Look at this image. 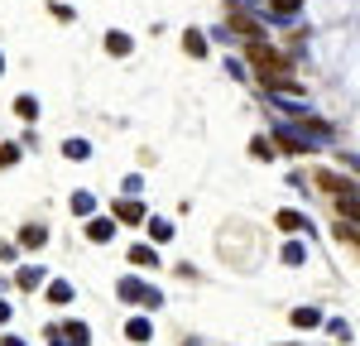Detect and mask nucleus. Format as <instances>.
Here are the masks:
<instances>
[{
    "mask_svg": "<svg viewBox=\"0 0 360 346\" xmlns=\"http://www.w3.org/2000/svg\"><path fill=\"white\" fill-rule=\"evenodd\" d=\"M120 298H125V303H159V293L149 284H139V279H125V284H120Z\"/></svg>",
    "mask_w": 360,
    "mask_h": 346,
    "instance_id": "obj_1",
    "label": "nucleus"
},
{
    "mask_svg": "<svg viewBox=\"0 0 360 346\" xmlns=\"http://www.w3.org/2000/svg\"><path fill=\"white\" fill-rule=\"evenodd\" d=\"M317 188H322V193H341V198H351V183L336 178V173H317Z\"/></svg>",
    "mask_w": 360,
    "mask_h": 346,
    "instance_id": "obj_2",
    "label": "nucleus"
},
{
    "mask_svg": "<svg viewBox=\"0 0 360 346\" xmlns=\"http://www.w3.org/2000/svg\"><path fill=\"white\" fill-rule=\"evenodd\" d=\"M149 332H154L149 317H130V322H125V337H130V342H149Z\"/></svg>",
    "mask_w": 360,
    "mask_h": 346,
    "instance_id": "obj_3",
    "label": "nucleus"
},
{
    "mask_svg": "<svg viewBox=\"0 0 360 346\" xmlns=\"http://www.w3.org/2000/svg\"><path fill=\"white\" fill-rule=\"evenodd\" d=\"M120 222H144V202H120Z\"/></svg>",
    "mask_w": 360,
    "mask_h": 346,
    "instance_id": "obj_4",
    "label": "nucleus"
},
{
    "mask_svg": "<svg viewBox=\"0 0 360 346\" xmlns=\"http://www.w3.org/2000/svg\"><path fill=\"white\" fill-rule=\"evenodd\" d=\"M111 222H106V217H101V222H86V236H91V241H106V236H111Z\"/></svg>",
    "mask_w": 360,
    "mask_h": 346,
    "instance_id": "obj_5",
    "label": "nucleus"
},
{
    "mask_svg": "<svg viewBox=\"0 0 360 346\" xmlns=\"http://www.w3.org/2000/svg\"><path fill=\"white\" fill-rule=\"evenodd\" d=\"M49 298H53V303H68V298H72V284H68V279H53Z\"/></svg>",
    "mask_w": 360,
    "mask_h": 346,
    "instance_id": "obj_6",
    "label": "nucleus"
},
{
    "mask_svg": "<svg viewBox=\"0 0 360 346\" xmlns=\"http://www.w3.org/2000/svg\"><path fill=\"white\" fill-rule=\"evenodd\" d=\"M341 217H351V222H360V198H341Z\"/></svg>",
    "mask_w": 360,
    "mask_h": 346,
    "instance_id": "obj_7",
    "label": "nucleus"
},
{
    "mask_svg": "<svg viewBox=\"0 0 360 346\" xmlns=\"http://www.w3.org/2000/svg\"><path fill=\"white\" fill-rule=\"evenodd\" d=\"M106 49H111V53H130V39H125V34H111Z\"/></svg>",
    "mask_w": 360,
    "mask_h": 346,
    "instance_id": "obj_8",
    "label": "nucleus"
},
{
    "mask_svg": "<svg viewBox=\"0 0 360 346\" xmlns=\"http://www.w3.org/2000/svg\"><path fill=\"white\" fill-rule=\"evenodd\" d=\"M63 154H68V159H86V144L82 140H68V144H63Z\"/></svg>",
    "mask_w": 360,
    "mask_h": 346,
    "instance_id": "obj_9",
    "label": "nucleus"
},
{
    "mask_svg": "<svg viewBox=\"0 0 360 346\" xmlns=\"http://www.w3.org/2000/svg\"><path fill=\"white\" fill-rule=\"evenodd\" d=\"M15 111L25 115V120H34V115H39V106H34V101H29V96H20V101H15Z\"/></svg>",
    "mask_w": 360,
    "mask_h": 346,
    "instance_id": "obj_10",
    "label": "nucleus"
},
{
    "mask_svg": "<svg viewBox=\"0 0 360 346\" xmlns=\"http://www.w3.org/2000/svg\"><path fill=\"white\" fill-rule=\"evenodd\" d=\"M15 159H20V149H15V144H5V149H0V169H10Z\"/></svg>",
    "mask_w": 360,
    "mask_h": 346,
    "instance_id": "obj_11",
    "label": "nucleus"
},
{
    "mask_svg": "<svg viewBox=\"0 0 360 346\" xmlns=\"http://www.w3.org/2000/svg\"><path fill=\"white\" fill-rule=\"evenodd\" d=\"M130 260H135V264H154V250H144V245H135V250H130Z\"/></svg>",
    "mask_w": 360,
    "mask_h": 346,
    "instance_id": "obj_12",
    "label": "nucleus"
},
{
    "mask_svg": "<svg viewBox=\"0 0 360 346\" xmlns=\"http://www.w3.org/2000/svg\"><path fill=\"white\" fill-rule=\"evenodd\" d=\"M25 245H44V226H29L25 231Z\"/></svg>",
    "mask_w": 360,
    "mask_h": 346,
    "instance_id": "obj_13",
    "label": "nucleus"
},
{
    "mask_svg": "<svg viewBox=\"0 0 360 346\" xmlns=\"http://www.w3.org/2000/svg\"><path fill=\"white\" fill-rule=\"evenodd\" d=\"M293 322H298V327H312V322H317V313H312V308H303V313H293Z\"/></svg>",
    "mask_w": 360,
    "mask_h": 346,
    "instance_id": "obj_14",
    "label": "nucleus"
},
{
    "mask_svg": "<svg viewBox=\"0 0 360 346\" xmlns=\"http://www.w3.org/2000/svg\"><path fill=\"white\" fill-rule=\"evenodd\" d=\"M53 346H82V342H63V337H58V332H53Z\"/></svg>",
    "mask_w": 360,
    "mask_h": 346,
    "instance_id": "obj_15",
    "label": "nucleus"
},
{
    "mask_svg": "<svg viewBox=\"0 0 360 346\" xmlns=\"http://www.w3.org/2000/svg\"><path fill=\"white\" fill-rule=\"evenodd\" d=\"M0 346H25V342H20V337H5V342H0Z\"/></svg>",
    "mask_w": 360,
    "mask_h": 346,
    "instance_id": "obj_16",
    "label": "nucleus"
},
{
    "mask_svg": "<svg viewBox=\"0 0 360 346\" xmlns=\"http://www.w3.org/2000/svg\"><path fill=\"white\" fill-rule=\"evenodd\" d=\"M5 317H10V308H5V303H0V322H5Z\"/></svg>",
    "mask_w": 360,
    "mask_h": 346,
    "instance_id": "obj_17",
    "label": "nucleus"
},
{
    "mask_svg": "<svg viewBox=\"0 0 360 346\" xmlns=\"http://www.w3.org/2000/svg\"><path fill=\"white\" fill-rule=\"evenodd\" d=\"M0 68H5V63H0Z\"/></svg>",
    "mask_w": 360,
    "mask_h": 346,
    "instance_id": "obj_18",
    "label": "nucleus"
}]
</instances>
